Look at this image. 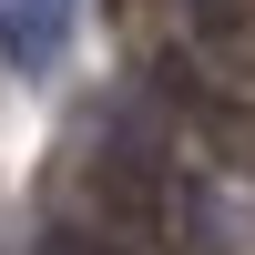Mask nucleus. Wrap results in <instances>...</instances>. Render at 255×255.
<instances>
[{"label": "nucleus", "instance_id": "f257e3e1", "mask_svg": "<svg viewBox=\"0 0 255 255\" xmlns=\"http://www.w3.org/2000/svg\"><path fill=\"white\" fill-rule=\"evenodd\" d=\"M61 31H72V0H0V51L20 72H51Z\"/></svg>", "mask_w": 255, "mask_h": 255}, {"label": "nucleus", "instance_id": "f03ea898", "mask_svg": "<svg viewBox=\"0 0 255 255\" xmlns=\"http://www.w3.org/2000/svg\"><path fill=\"white\" fill-rule=\"evenodd\" d=\"M194 41H204L235 82H255V10H245V0H194Z\"/></svg>", "mask_w": 255, "mask_h": 255}, {"label": "nucleus", "instance_id": "7ed1b4c3", "mask_svg": "<svg viewBox=\"0 0 255 255\" xmlns=\"http://www.w3.org/2000/svg\"><path fill=\"white\" fill-rule=\"evenodd\" d=\"M31 255H123V245H102V235H92V225H51V235H41Z\"/></svg>", "mask_w": 255, "mask_h": 255}]
</instances>
